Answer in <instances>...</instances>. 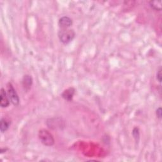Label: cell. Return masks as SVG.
I'll return each instance as SVG.
<instances>
[{
    "label": "cell",
    "instance_id": "5",
    "mask_svg": "<svg viewBox=\"0 0 162 162\" xmlns=\"http://www.w3.org/2000/svg\"><path fill=\"white\" fill-rule=\"evenodd\" d=\"M72 23V20L70 17L66 16L60 18L58 21V25L61 29H68Z\"/></svg>",
    "mask_w": 162,
    "mask_h": 162
},
{
    "label": "cell",
    "instance_id": "4",
    "mask_svg": "<svg viewBox=\"0 0 162 162\" xmlns=\"http://www.w3.org/2000/svg\"><path fill=\"white\" fill-rule=\"evenodd\" d=\"M10 101L8 94L3 88H2L0 93V105L2 108H7L10 105Z\"/></svg>",
    "mask_w": 162,
    "mask_h": 162
},
{
    "label": "cell",
    "instance_id": "3",
    "mask_svg": "<svg viewBox=\"0 0 162 162\" xmlns=\"http://www.w3.org/2000/svg\"><path fill=\"white\" fill-rule=\"evenodd\" d=\"M7 91H7L8 96L12 103L15 106L18 105L20 103V99H19L18 95L16 92V90L14 89L13 85L10 83H9L7 85Z\"/></svg>",
    "mask_w": 162,
    "mask_h": 162
},
{
    "label": "cell",
    "instance_id": "8",
    "mask_svg": "<svg viewBox=\"0 0 162 162\" xmlns=\"http://www.w3.org/2000/svg\"><path fill=\"white\" fill-rule=\"evenodd\" d=\"M58 119H49L50 122H47V123H50V124H48V127L49 128L53 129H56L57 128H61L62 127H63V125H62V122L61 121V120H57Z\"/></svg>",
    "mask_w": 162,
    "mask_h": 162
},
{
    "label": "cell",
    "instance_id": "13",
    "mask_svg": "<svg viewBox=\"0 0 162 162\" xmlns=\"http://www.w3.org/2000/svg\"><path fill=\"white\" fill-rule=\"evenodd\" d=\"M162 112H161V108L159 107L158 108V109L156 110V116L159 119H161V116H162Z\"/></svg>",
    "mask_w": 162,
    "mask_h": 162
},
{
    "label": "cell",
    "instance_id": "9",
    "mask_svg": "<svg viewBox=\"0 0 162 162\" xmlns=\"http://www.w3.org/2000/svg\"><path fill=\"white\" fill-rule=\"evenodd\" d=\"M75 93V89L73 88H68L63 91L62 94V96L67 101H70L72 99L73 94Z\"/></svg>",
    "mask_w": 162,
    "mask_h": 162
},
{
    "label": "cell",
    "instance_id": "11",
    "mask_svg": "<svg viewBox=\"0 0 162 162\" xmlns=\"http://www.w3.org/2000/svg\"><path fill=\"white\" fill-rule=\"evenodd\" d=\"M132 134H133V136H134V139H136V141L138 142L139 140V136H140L139 129L137 127L134 128L133 130V132H132Z\"/></svg>",
    "mask_w": 162,
    "mask_h": 162
},
{
    "label": "cell",
    "instance_id": "1",
    "mask_svg": "<svg viewBox=\"0 0 162 162\" xmlns=\"http://www.w3.org/2000/svg\"><path fill=\"white\" fill-rule=\"evenodd\" d=\"M58 35L60 41L62 43L67 44L70 43L74 39L75 33L73 29H61V30L58 32Z\"/></svg>",
    "mask_w": 162,
    "mask_h": 162
},
{
    "label": "cell",
    "instance_id": "2",
    "mask_svg": "<svg viewBox=\"0 0 162 162\" xmlns=\"http://www.w3.org/2000/svg\"><path fill=\"white\" fill-rule=\"evenodd\" d=\"M39 138L41 143L46 146H51L55 144L53 135L47 130L42 129L39 132Z\"/></svg>",
    "mask_w": 162,
    "mask_h": 162
},
{
    "label": "cell",
    "instance_id": "6",
    "mask_svg": "<svg viewBox=\"0 0 162 162\" xmlns=\"http://www.w3.org/2000/svg\"><path fill=\"white\" fill-rule=\"evenodd\" d=\"M22 84H23V87L24 88L25 90L29 91L32 86L33 84V78L31 76L29 75H26L23 77V80H22Z\"/></svg>",
    "mask_w": 162,
    "mask_h": 162
},
{
    "label": "cell",
    "instance_id": "10",
    "mask_svg": "<svg viewBox=\"0 0 162 162\" xmlns=\"http://www.w3.org/2000/svg\"><path fill=\"white\" fill-rule=\"evenodd\" d=\"M149 6L151 8L154 10L161 11L162 8V2L161 1H151L149 2Z\"/></svg>",
    "mask_w": 162,
    "mask_h": 162
},
{
    "label": "cell",
    "instance_id": "7",
    "mask_svg": "<svg viewBox=\"0 0 162 162\" xmlns=\"http://www.w3.org/2000/svg\"><path fill=\"white\" fill-rule=\"evenodd\" d=\"M11 125V122L6 119V118H2L0 121V130H1L2 133H4L6 132L10 127Z\"/></svg>",
    "mask_w": 162,
    "mask_h": 162
},
{
    "label": "cell",
    "instance_id": "12",
    "mask_svg": "<svg viewBox=\"0 0 162 162\" xmlns=\"http://www.w3.org/2000/svg\"><path fill=\"white\" fill-rule=\"evenodd\" d=\"M156 78L159 83H161V68L159 67L156 73Z\"/></svg>",
    "mask_w": 162,
    "mask_h": 162
}]
</instances>
